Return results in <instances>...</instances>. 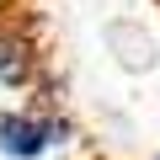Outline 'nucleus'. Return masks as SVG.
<instances>
[{
    "instance_id": "obj_2",
    "label": "nucleus",
    "mask_w": 160,
    "mask_h": 160,
    "mask_svg": "<svg viewBox=\"0 0 160 160\" xmlns=\"http://www.w3.org/2000/svg\"><path fill=\"white\" fill-rule=\"evenodd\" d=\"M0 86L27 96L43 86V48H38V32L22 22V16H6L0 11Z\"/></svg>"
},
{
    "instance_id": "obj_1",
    "label": "nucleus",
    "mask_w": 160,
    "mask_h": 160,
    "mask_svg": "<svg viewBox=\"0 0 160 160\" xmlns=\"http://www.w3.org/2000/svg\"><path fill=\"white\" fill-rule=\"evenodd\" d=\"M43 96L32 107H11L0 112V155L6 160H43L53 144H69L75 139V123L59 112V102L48 96V80L38 86Z\"/></svg>"
}]
</instances>
